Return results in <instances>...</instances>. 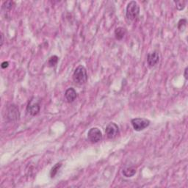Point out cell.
<instances>
[{"label":"cell","instance_id":"7","mask_svg":"<svg viewBox=\"0 0 188 188\" xmlns=\"http://www.w3.org/2000/svg\"><path fill=\"white\" fill-rule=\"evenodd\" d=\"M106 137L109 139H113L116 137L119 134V127L116 123L111 122L107 125L105 129Z\"/></svg>","mask_w":188,"mask_h":188},{"label":"cell","instance_id":"11","mask_svg":"<svg viewBox=\"0 0 188 188\" xmlns=\"http://www.w3.org/2000/svg\"><path fill=\"white\" fill-rule=\"evenodd\" d=\"M126 29L122 27H118L115 30V36L117 40H122L126 35Z\"/></svg>","mask_w":188,"mask_h":188},{"label":"cell","instance_id":"12","mask_svg":"<svg viewBox=\"0 0 188 188\" xmlns=\"http://www.w3.org/2000/svg\"><path fill=\"white\" fill-rule=\"evenodd\" d=\"M62 167V164L61 163H58L55 164V166L52 167L51 171H50V176H51V178H55L56 175H57V173H58V171L60 170V168Z\"/></svg>","mask_w":188,"mask_h":188},{"label":"cell","instance_id":"17","mask_svg":"<svg viewBox=\"0 0 188 188\" xmlns=\"http://www.w3.org/2000/svg\"><path fill=\"white\" fill-rule=\"evenodd\" d=\"M8 66H9V62H8L7 61L3 62L2 63V65H1L2 68H7Z\"/></svg>","mask_w":188,"mask_h":188},{"label":"cell","instance_id":"18","mask_svg":"<svg viewBox=\"0 0 188 188\" xmlns=\"http://www.w3.org/2000/svg\"><path fill=\"white\" fill-rule=\"evenodd\" d=\"M187 72H188V68H187V67H186L185 69V74H184V76H185V78L186 79H188Z\"/></svg>","mask_w":188,"mask_h":188},{"label":"cell","instance_id":"4","mask_svg":"<svg viewBox=\"0 0 188 188\" xmlns=\"http://www.w3.org/2000/svg\"><path fill=\"white\" fill-rule=\"evenodd\" d=\"M41 110V104H40V100L37 98H32L29 101L27 106V112L32 116H35L39 113Z\"/></svg>","mask_w":188,"mask_h":188},{"label":"cell","instance_id":"14","mask_svg":"<svg viewBox=\"0 0 188 188\" xmlns=\"http://www.w3.org/2000/svg\"><path fill=\"white\" fill-rule=\"evenodd\" d=\"M176 7L179 10H182L185 9L186 5V1L184 0H179V1H175Z\"/></svg>","mask_w":188,"mask_h":188},{"label":"cell","instance_id":"1","mask_svg":"<svg viewBox=\"0 0 188 188\" xmlns=\"http://www.w3.org/2000/svg\"><path fill=\"white\" fill-rule=\"evenodd\" d=\"M140 6L137 2L131 1L127 4L126 9V16L129 21L133 22L138 18L140 15Z\"/></svg>","mask_w":188,"mask_h":188},{"label":"cell","instance_id":"9","mask_svg":"<svg viewBox=\"0 0 188 188\" xmlns=\"http://www.w3.org/2000/svg\"><path fill=\"white\" fill-rule=\"evenodd\" d=\"M77 97V91H75L74 88L73 87H69L66 91L65 93V98H66V101L68 103H72L73 101H75V99Z\"/></svg>","mask_w":188,"mask_h":188},{"label":"cell","instance_id":"10","mask_svg":"<svg viewBox=\"0 0 188 188\" xmlns=\"http://www.w3.org/2000/svg\"><path fill=\"white\" fill-rule=\"evenodd\" d=\"M136 172V168H134V167H126V168H125L123 170L122 173L125 177L129 178V177H132L133 176H135Z\"/></svg>","mask_w":188,"mask_h":188},{"label":"cell","instance_id":"3","mask_svg":"<svg viewBox=\"0 0 188 188\" xmlns=\"http://www.w3.org/2000/svg\"><path fill=\"white\" fill-rule=\"evenodd\" d=\"M5 118L9 121H16L19 118V111L16 105L13 104H10L6 106Z\"/></svg>","mask_w":188,"mask_h":188},{"label":"cell","instance_id":"6","mask_svg":"<svg viewBox=\"0 0 188 188\" xmlns=\"http://www.w3.org/2000/svg\"><path fill=\"white\" fill-rule=\"evenodd\" d=\"M103 135H102L101 131L97 127L91 128L87 132V139L92 143H96L101 141Z\"/></svg>","mask_w":188,"mask_h":188},{"label":"cell","instance_id":"5","mask_svg":"<svg viewBox=\"0 0 188 188\" xmlns=\"http://www.w3.org/2000/svg\"><path fill=\"white\" fill-rule=\"evenodd\" d=\"M131 124L132 125L133 129L135 131H140L143 130L150 125V121L146 118H136L131 121Z\"/></svg>","mask_w":188,"mask_h":188},{"label":"cell","instance_id":"15","mask_svg":"<svg viewBox=\"0 0 188 188\" xmlns=\"http://www.w3.org/2000/svg\"><path fill=\"white\" fill-rule=\"evenodd\" d=\"M186 24H187V20L185 18H181L178 22V29L180 31H184L186 27Z\"/></svg>","mask_w":188,"mask_h":188},{"label":"cell","instance_id":"2","mask_svg":"<svg viewBox=\"0 0 188 188\" xmlns=\"http://www.w3.org/2000/svg\"><path fill=\"white\" fill-rule=\"evenodd\" d=\"M87 74L86 68L83 66L77 67L73 74V80L77 85H83L87 81Z\"/></svg>","mask_w":188,"mask_h":188},{"label":"cell","instance_id":"16","mask_svg":"<svg viewBox=\"0 0 188 188\" xmlns=\"http://www.w3.org/2000/svg\"><path fill=\"white\" fill-rule=\"evenodd\" d=\"M14 5V2L12 1H7L5 2L2 5V7L6 10H10L12 9V6Z\"/></svg>","mask_w":188,"mask_h":188},{"label":"cell","instance_id":"8","mask_svg":"<svg viewBox=\"0 0 188 188\" xmlns=\"http://www.w3.org/2000/svg\"><path fill=\"white\" fill-rule=\"evenodd\" d=\"M160 61V55L157 52H153L148 54L147 62L150 67H154Z\"/></svg>","mask_w":188,"mask_h":188},{"label":"cell","instance_id":"19","mask_svg":"<svg viewBox=\"0 0 188 188\" xmlns=\"http://www.w3.org/2000/svg\"><path fill=\"white\" fill-rule=\"evenodd\" d=\"M1 46H2L3 45V43H4V35H3V33H1Z\"/></svg>","mask_w":188,"mask_h":188},{"label":"cell","instance_id":"13","mask_svg":"<svg viewBox=\"0 0 188 188\" xmlns=\"http://www.w3.org/2000/svg\"><path fill=\"white\" fill-rule=\"evenodd\" d=\"M58 60H59V57H58L57 56H56V55H53V56H52V57L49 59V61H48V64H49V66L50 67H54L57 64Z\"/></svg>","mask_w":188,"mask_h":188}]
</instances>
